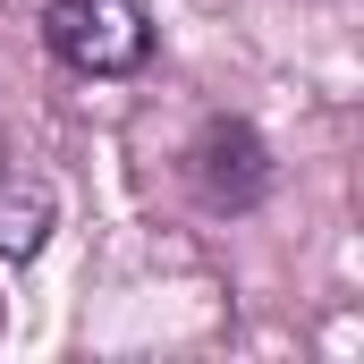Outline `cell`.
Instances as JSON below:
<instances>
[{
  "instance_id": "obj_3",
  "label": "cell",
  "mask_w": 364,
  "mask_h": 364,
  "mask_svg": "<svg viewBox=\"0 0 364 364\" xmlns=\"http://www.w3.org/2000/svg\"><path fill=\"white\" fill-rule=\"evenodd\" d=\"M51 212H60V195L51 178H0V255L9 263H34L43 255V237H51Z\"/></svg>"
},
{
  "instance_id": "obj_1",
  "label": "cell",
  "mask_w": 364,
  "mask_h": 364,
  "mask_svg": "<svg viewBox=\"0 0 364 364\" xmlns=\"http://www.w3.org/2000/svg\"><path fill=\"white\" fill-rule=\"evenodd\" d=\"M43 43L77 77H136L144 51H153V9L144 0H51Z\"/></svg>"
},
{
  "instance_id": "obj_2",
  "label": "cell",
  "mask_w": 364,
  "mask_h": 364,
  "mask_svg": "<svg viewBox=\"0 0 364 364\" xmlns=\"http://www.w3.org/2000/svg\"><path fill=\"white\" fill-rule=\"evenodd\" d=\"M186 186L212 203V212H255L272 195V144L246 127V119H203L195 144H186Z\"/></svg>"
}]
</instances>
